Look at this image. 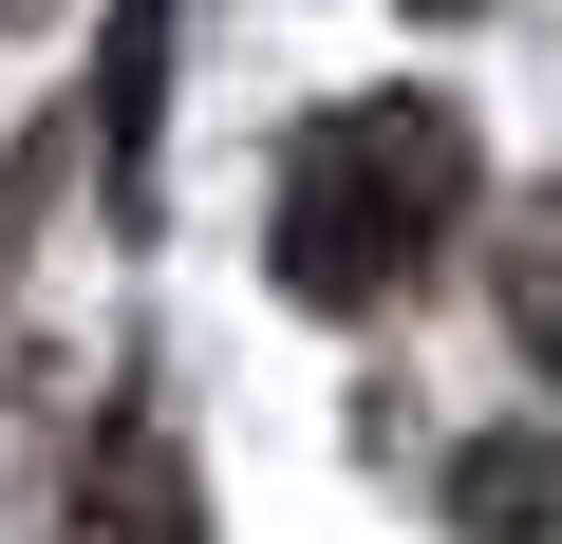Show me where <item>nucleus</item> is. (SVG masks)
I'll use <instances>...</instances> for the list:
<instances>
[{
	"label": "nucleus",
	"mask_w": 562,
	"mask_h": 544,
	"mask_svg": "<svg viewBox=\"0 0 562 544\" xmlns=\"http://www.w3.org/2000/svg\"><path fill=\"white\" fill-rule=\"evenodd\" d=\"M150 95H169V0H113V76H94V132H113V169L150 151Z\"/></svg>",
	"instance_id": "nucleus-4"
},
{
	"label": "nucleus",
	"mask_w": 562,
	"mask_h": 544,
	"mask_svg": "<svg viewBox=\"0 0 562 544\" xmlns=\"http://www.w3.org/2000/svg\"><path fill=\"white\" fill-rule=\"evenodd\" d=\"M413 20H469V0H413Z\"/></svg>",
	"instance_id": "nucleus-5"
},
{
	"label": "nucleus",
	"mask_w": 562,
	"mask_h": 544,
	"mask_svg": "<svg viewBox=\"0 0 562 544\" xmlns=\"http://www.w3.org/2000/svg\"><path fill=\"white\" fill-rule=\"evenodd\" d=\"M450 525L469 544H562V432H469L450 451Z\"/></svg>",
	"instance_id": "nucleus-2"
},
{
	"label": "nucleus",
	"mask_w": 562,
	"mask_h": 544,
	"mask_svg": "<svg viewBox=\"0 0 562 544\" xmlns=\"http://www.w3.org/2000/svg\"><path fill=\"white\" fill-rule=\"evenodd\" d=\"M76 544H206V488L132 432V451H94V488H76Z\"/></svg>",
	"instance_id": "nucleus-3"
},
{
	"label": "nucleus",
	"mask_w": 562,
	"mask_h": 544,
	"mask_svg": "<svg viewBox=\"0 0 562 544\" xmlns=\"http://www.w3.org/2000/svg\"><path fill=\"white\" fill-rule=\"evenodd\" d=\"M450 207H469V113H431V95H357V113L301 132V169H281V207H262V263H281V301L375 320L413 263L450 244Z\"/></svg>",
	"instance_id": "nucleus-1"
}]
</instances>
